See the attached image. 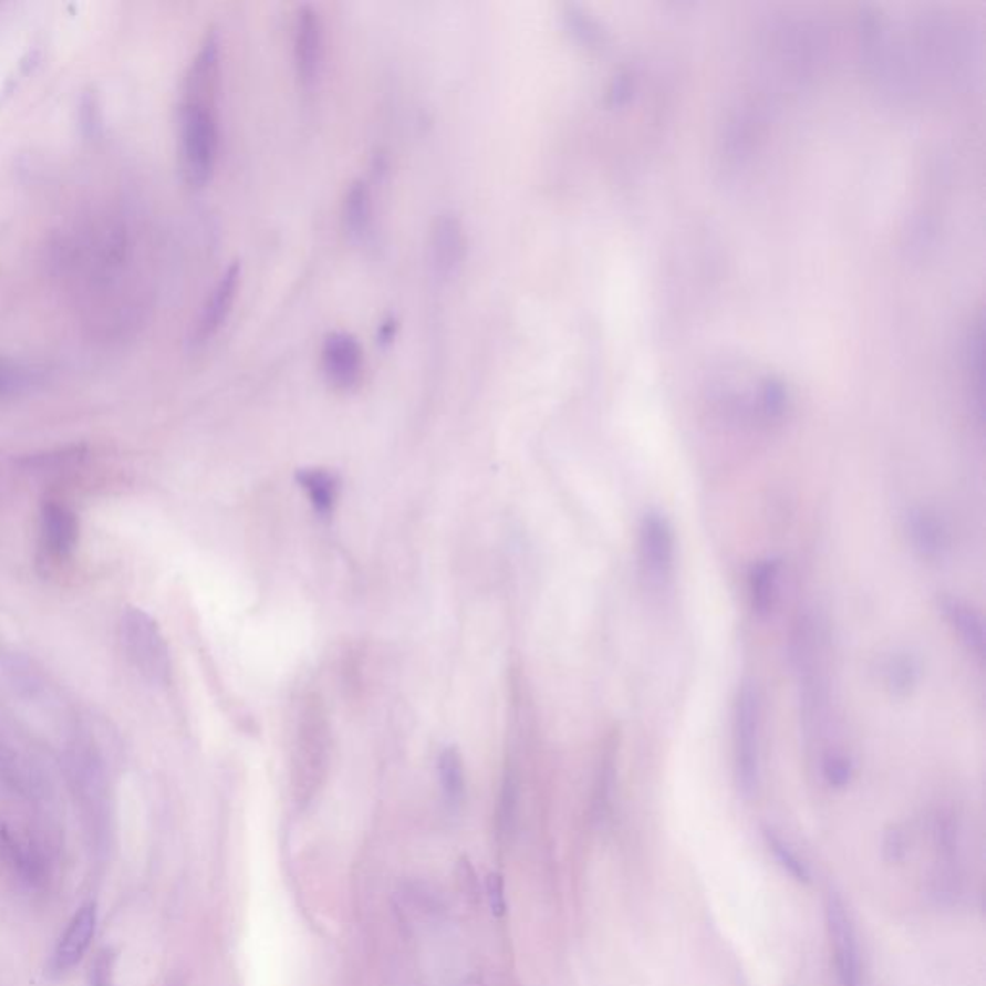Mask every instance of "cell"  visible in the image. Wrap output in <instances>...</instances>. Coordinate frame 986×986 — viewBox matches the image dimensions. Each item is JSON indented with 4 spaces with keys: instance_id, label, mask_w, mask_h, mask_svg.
Wrapping results in <instances>:
<instances>
[{
    "instance_id": "6da1fadb",
    "label": "cell",
    "mask_w": 986,
    "mask_h": 986,
    "mask_svg": "<svg viewBox=\"0 0 986 986\" xmlns=\"http://www.w3.org/2000/svg\"><path fill=\"white\" fill-rule=\"evenodd\" d=\"M216 98L184 95L179 108V156L187 184L203 187L215 172L218 155Z\"/></svg>"
},
{
    "instance_id": "7a4b0ae2",
    "label": "cell",
    "mask_w": 986,
    "mask_h": 986,
    "mask_svg": "<svg viewBox=\"0 0 986 986\" xmlns=\"http://www.w3.org/2000/svg\"><path fill=\"white\" fill-rule=\"evenodd\" d=\"M68 780L74 790L75 800L95 831L108 824V777L104 771L103 757L90 738L77 736L64 754Z\"/></svg>"
},
{
    "instance_id": "3957f363",
    "label": "cell",
    "mask_w": 986,
    "mask_h": 986,
    "mask_svg": "<svg viewBox=\"0 0 986 986\" xmlns=\"http://www.w3.org/2000/svg\"><path fill=\"white\" fill-rule=\"evenodd\" d=\"M120 640L139 675L151 684H166L170 678V652L155 619L143 609L129 608L120 619Z\"/></svg>"
},
{
    "instance_id": "277c9868",
    "label": "cell",
    "mask_w": 986,
    "mask_h": 986,
    "mask_svg": "<svg viewBox=\"0 0 986 986\" xmlns=\"http://www.w3.org/2000/svg\"><path fill=\"white\" fill-rule=\"evenodd\" d=\"M735 764L741 792H754L759 777V697L749 684L741 686L736 699Z\"/></svg>"
},
{
    "instance_id": "5b68a950",
    "label": "cell",
    "mask_w": 986,
    "mask_h": 986,
    "mask_svg": "<svg viewBox=\"0 0 986 986\" xmlns=\"http://www.w3.org/2000/svg\"><path fill=\"white\" fill-rule=\"evenodd\" d=\"M297 77L304 91L314 90L324 56V31L320 15L312 7L299 8L293 33Z\"/></svg>"
},
{
    "instance_id": "8992f818",
    "label": "cell",
    "mask_w": 986,
    "mask_h": 986,
    "mask_svg": "<svg viewBox=\"0 0 986 986\" xmlns=\"http://www.w3.org/2000/svg\"><path fill=\"white\" fill-rule=\"evenodd\" d=\"M640 559L650 579L665 580L673 569L675 536L668 520L661 512H645L640 525Z\"/></svg>"
},
{
    "instance_id": "52a82bcc",
    "label": "cell",
    "mask_w": 986,
    "mask_h": 986,
    "mask_svg": "<svg viewBox=\"0 0 986 986\" xmlns=\"http://www.w3.org/2000/svg\"><path fill=\"white\" fill-rule=\"evenodd\" d=\"M364 353L355 335L332 332L322 343V371L338 390H351L363 376Z\"/></svg>"
},
{
    "instance_id": "ba28073f",
    "label": "cell",
    "mask_w": 986,
    "mask_h": 986,
    "mask_svg": "<svg viewBox=\"0 0 986 986\" xmlns=\"http://www.w3.org/2000/svg\"><path fill=\"white\" fill-rule=\"evenodd\" d=\"M827 921L834 944V959L839 969L840 985L861 986L860 954L853 935L852 921L839 896L829 897Z\"/></svg>"
},
{
    "instance_id": "9c48e42d",
    "label": "cell",
    "mask_w": 986,
    "mask_h": 986,
    "mask_svg": "<svg viewBox=\"0 0 986 986\" xmlns=\"http://www.w3.org/2000/svg\"><path fill=\"white\" fill-rule=\"evenodd\" d=\"M905 530L913 549L927 561H941L949 548L948 528L928 507H912L905 515Z\"/></svg>"
},
{
    "instance_id": "30bf717a",
    "label": "cell",
    "mask_w": 986,
    "mask_h": 986,
    "mask_svg": "<svg viewBox=\"0 0 986 986\" xmlns=\"http://www.w3.org/2000/svg\"><path fill=\"white\" fill-rule=\"evenodd\" d=\"M465 231L459 218L453 215H442L436 218L432 228L430 251L434 270L442 278H449L457 272L460 262L465 259Z\"/></svg>"
},
{
    "instance_id": "8fae6325",
    "label": "cell",
    "mask_w": 986,
    "mask_h": 986,
    "mask_svg": "<svg viewBox=\"0 0 986 986\" xmlns=\"http://www.w3.org/2000/svg\"><path fill=\"white\" fill-rule=\"evenodd\" d=\"M95 928H97V905H82L70 921L54 952V964L60 972H68L82 962L95 936Z\"/></svg>"
},
{
    "instance_id": "7c38bea8",
    "label": "cell",
    "mask_w": 986,
    "mask_h": 986,
    "mask_svg": "<svg viewBox=\"0 0 986 986\" xmlns=\"http://www.w3.org/2000/svg\"><path fill=\"white\" fill-rule=\"evenodd\" d=\"M239 274H241V268L236 262V264H231L224 272L220 282L216 283L215 291L210 293L205 309L200 312L199 324H197V330H195V342H208L222 328L224 322L228 319V314H230L231 304L236 301Z\"/></svg>"
},
{
    "instance_id": "4fadbf2b",
    "label": "cell",
    "mask_w": 986,
    "mask_h": 986,
    "mask_svg": "<svg viewBox=\"0 0 986 986\" xmlns=\"http://www.w3.org/2000/svg\"><path fill=\"white\" fill-rule=\"evenodd\" d=\"M77 519L66 505L46 504L41 512V538L52 557H66L77 542Z\"/></svg>"
},
{
    "instance_id": "5bb4252c",
    "label": "cell",
    "mask_w": 986,
    "mask_h": 986,
    "mask_svg": "<svg viewBox=\"0 0 986 986\" xmlns=\"http://www.w3.org/2000/svg\"><path fill=\"white\" fill-rule=\"evenodd\" d=\"M942 615L948 621L949 626L957 632L959 640L964 642L965 647L969 652L975 653L977 657H983L985 653V626L979 613L967 605L965 601L944 595L938 600Z\"/></svg>"
},
{
    "instance_id": "9a60e30c",
    "label": "cell",
    "mask_w": 986,
    "mask_h": 986,
    "mask_svg": "<svg viewBox=\"0 0 986 986\" xmlns=\"http://www.w3.org/2000/svg\"><path fill=\"white\" fill-rule=\"evenodd\" d=\"M343 224L349 236L356 241H366L371 238L374 207H372L371 189L364 181H355L349 187L343 203Z\"/></svg>"
},
{
    "instance_id": "2e32d148",
    "label": "cell",
    "mask_w": 986,
    "mask_h": 986,
    "mask_svg": "<svg viewBox=\"0 0 986 986\" xmlns=\"http://www.w3.org/2000/svg\"><path fill=\"white\" fill-rule=\"evenodd\" d=\"M779 569V559H764L749 569V598L757 615L771 613L777 595Z\"/></svg>"
},
{
    "instance_id": "e0dca14e",
    "label": "cell",
    "mask_w": 986,
    "mask_h": 986,
    "mask_svg": "<svg viewBox=\"0 0 986 986\" xmlns=\"http://www.w3.org/2000/svg\"><path fill=\"white\" fill-rule=\"evenodd\" d=\"M921 667L910 653H892L881 665L886 691L896 697H907L920 683Z\"/></svg>"
},
{
    "instance_id": "ac0fdd59",
    "label": "cell",
    "mask_w": 986,
    "mask_h": 986,
    "mask_svg": "<svg viewBox=\"0 0 986 986\" xmlns=\"http://www.w3.org/2000/svg\"><path fill=\"white\" fill-rule=\"evenodd\" d=\"M297 480L303 486L316 511L328 515L334 509L338 499V480L334 475L322 468H304L297 473Z\"/></svg>"
},
{
    "instance_id": "d6986e66",
    "label": "cell",
    "mask_w": 986,
    "mask_h": 986,
    "mask_svg": "<svg viewBox=\"0 0 986 986\" xmlns=\"http://www.w3.org/2000/svg\"><path fill=\"white\" fill-rule=\"evenodd\" d=\"M438 771L442 788L449 801L457 803L463 800L465 798V769H463V761H460L457 749L447 748L442 751L438 759Z\"/></svg>"
},
{
    "instance_id": "ffe728a7",
    "label": "cell",
    "mask_w": 986,
    "mask_h": 986,
    "mask_svg": "<svg viewBox=\"0 0 986 986\" xmlns=\"http://www.w3.org/2000/svg\"><path fill=\"white\" fill-rule=\"evenodd\" d=\"M765 839L769 842V848H771L772 853L777 855V860L780 861V865L787 869L788 873L796 879V881H801V883H808L809 873L806 865L801 863L798 858H796V853L788 848L782 840L775 834L772 831H765Z\"/></svg>"
},
{
    "instance_id": "44dd1931",
    "label": "cell",
    "mask_w": 986,
    "mask_h": 986,
    "mask_svg": "<svg viewBox=\"0 0 986 986\" xmlns=\"http://www.w3.org/2000/svg\"><path fill=\"white\" fill-rule=\"evenodd\" d=\"M852 761L842 754L831 751L823 759V777L832 788H844L852 780Z\"/></svg>"
},
{
    "instance_id": "7402d4cb",
    "label": "cell",
    "mask_w": 986,
    "mask_h": 986,
    "mask_svg": "<svg viewBox=\"0 0 986 986\" xmlns=\"http://www.w3.org/2000/svg\"><path fill=\"white\" fill-rule=\"evenodd\" d=\"M31 380H33V374H30V371H25L18 364L8 363V361H0V397L15 394L23 387L30 386Z\"/></svg>"
},
{
    "instance_id": "603a6c76",
    "label": "cell",
    "mask_w": 986,
    "mask_h": 986,
    "mask_svg": "<svg viewBox=\"0 0 986 986\" xmlns=\"http://www.w3.org/2000/svg\"><path fill=\"white\" fill-rule=\"evenodd\" d=\"M488 897H490L491 910L496 915H504L505 913V894H504V879L501 876L496 875V873H491L488 876Z\"/></svg>"
},
{
    "instance_id": "cb8c5ba5",
    "label": "cell",
    "mask_w": 986,
    "mask_h": 986,
    "mask_svg": "<svg viewBox=\"0 0 986 986\" xmlns=\"http://www.w3.org/2000/svg\"><path fill=\"white\" fill-rule=\"evenodd\" d=\"M886 850H889V852H892V855H894V858H897V855H902V852H904V839H902V834H900V832H890L889 839H886Z\"/></svg>"
},
{
    "instance_id": "d4e9b609",
    "label": "cell",
    "mask_w": 986,
    "mask_h": 986,
    "mask_svg": "<svg viewBox=\"0 0 986 986\" xmlns=\"http://www.w3.org/2000/svg\"><path fill=\"white\" fill-rule=\"evenodd\" d=\"M394 335H395V322H392V320H390V322H386V324H384V326L380 328V334H378L380 342H384V343L392 342V340H394Z\"/></svg>"
}]
</instances>
